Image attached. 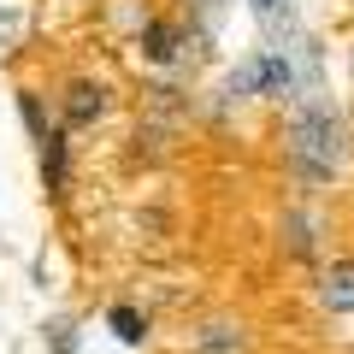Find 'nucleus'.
Listing matches in <instances>:
<instances>
[{
  "instance_id": "nucleus-1",
  "label": "nucleus",
  "mask_w": 354,
  "mask_h": 354,
  "mask_svg": "<svg viewBox=\"0 0 354 354\" xmlns=\"http://www.w3.org/2000/svg\"><path fill=\"white\" fill-rule=\"evenodd\" d=\"M283 153H290V171L301 183H330L342 153H348V130H342L337 106L319 95H295V113L283 124Z\"/></svg>"
},
{
  "instance_id": "nucleus-2",
  "label": "nucleus",
  "mask_w": 354,
  "mask_h": 354,
  "mask_svg": "<svg viewBox=\"0 0 354 354\" xmlns=\"http://www.w3.org/2000/svg\"><path fill=\"white\" fill-rule=\"evenodd\" d=\"M313 295H319V307H325L330 319H348L354 313V254H342V260H330L325 272H319Z\"/></svg>"
},
{
  "instance_id": "nucleus-3",
  "label": "nucleus",
  "mask_w": 354,
  "mask_h": 354,
  "mask_svg": "<svg viewBox=\"0 0 354 354\" xmlns=\"http://www.w3.org/2000/svg\"><path fill=\"white\" fill-rule=\"evenodd\" d=\"M106 118V83H95V77H77L71 88H65V130H88Z\"/></svg>"
},
{
  "instance_id": "nucleus-4",
  "label": "nucleus",
  "mask_w": 354,
  "mask_h": 354,
  "mask_svg": "<svg viewBox=\"0 0 354 354\" xmlns=\"http://www.w3.org/2000/svg\"><path fill=\"white\" fill-rule=\"evenodd\" d=\"M136 53L148 65H177L183 59V30H177L171 18H148V24L136 30Z\"/></svg>"
},
{
  "instance_id": "nucleus-5",
  "label": "nucleus",
  "mask_w": 354,
  "mask_h": 354,
  "mask_svg": "<svg viewBox=\"0 0 354 354\" xmlns=\"http://www.w3.org/2000/svg\"><path fill=\"white\" fill-rule=\"evenodd\" d=\"M260 95H266V101H295V95H301L290 53H278V48H266V53H260Z\"/></svg>"
},
{
  "instance_id": "nucleus-6",
  "label": "nucleus",
  "mask_w": 354,
  "mask_h": 354,
  "mask_svg": "<svg viewBox=\"0 0 354 354\" xmlns=\"http://www.w3.org/2000/svg\"><path fill=\"white\" fill-rule=\"evenodd\" d=\"M195 354H248V337H242L236 319H207L195 330Z\"/></svg>"
},
{
  "instance_id": "nucleus-7",
  "label": "nucleus",
  "mask_w": 354,
  "mask_h": 354,
  "mask_svg": "<svg viewBox=\"0 0 354 354\" xmlns=\"http://www.w3.org/2000/svg\"><path fill=\"white\" fill-rule=\"evenodd\" d=\"M106 330H113L124 348H142V342H148V313L130 307V301H118V307H106Z\"/></svg>"
},
{
  "instance_id": "nucleus-8",
  "label": "nucleus",
  "mask_w": 354,
  "mask_h": 354,
  "mask_svg": "<svg viewBox=\"0 0 354 354\" xmlns=\"http://www.w3.org/2000/svg\"><path fill=\"white\" fill-rule=\"evenodd\" d=\"M41 177H48L53 195L65 189V130H48L41 136Z\"/></svg>"
},
{
  "instance_id": "nucleus-9",
  "label": "nucleus",
  "mask_w": 354,
  "mask_h": 354,
  "mask_svg": "<svg viewBox=\"0 0 354 354\" xmlns=\"http://www.w3.org/2000/svg\"><path fill=\"white\" fill-rule=\"evenodd\" d=\"M225 95H230V101H248V95H260V53H248V59H242L236 71L225 77Z\"/></svg>"
},
{
  "instance_id": "nucleus-10",
  "label": "nucleus",
  "mask_w": 354,
  "mask_h": 354,
  "mask_svg": "<svg viewBox=\"0 0 354 354\" xmlns=\"http://www.w3.org/2000/svg\"><path fill=\"white\" fill-rule=\"evenodd\" d=\"M283 236H290V254H295V260H313V236H319V230H313V218H307V213H290V218H283Z\"/></svg>"
},
{
  "instance_id": "nucleus-11",
  "label": "nucleus",
  "mask_w": 354,
  "mask_h": 354,
  "mask_svg": "<svg viewBox=\"0 0 354 354\" xmlns=\"http://www.w3.org/2000/svg\"><path fill=\"white\" fill-rule=\"evenodd\" d=\"M48 348L53 354H77V325L71 319H48Z\"/></svg>"
},
{
  "instance_id": "nucleus-12",
  "label": "nucleus",
  "mask_w": 354,
  "mask_h": 354,
  "mask_svg": "<svg viewBox=\"0 0 354 354\" xmlns=\"http://www.w3.org/2000/svg\"><path fill=\"white\" fill-rule=\"evenodd\" d=\"M248 6H254V18H260V24H272V18L283 12V0H248Z\"/></svg>"
}]
</instances>
